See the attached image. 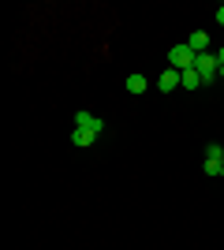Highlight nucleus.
I'll use <instances>...</instances> for the list:
<instances>
[{"instance_id":"f257e3e1","label":"nucleus","mask_w":224,"mask_h":250,"mask_svg":"<svg viewBox=\"0 0 224 250\" xmlns=\"http://www.w3.org/2000/svg\"><path fill=\"white\" fill-rule=\"evenodd\" d=\"M194 60H198V52H194L191 45H172L168 49V63L176 67V71H191Z\"/></svg>"},{"instance_id":"f03ea898","label":"nucleus","mask_w":224,"mask_h":250,"mask_svg":"<svg viewBox=\"0 0 224 250\" xmlns=\"http://www.w3.org/2000/svg\"><path fill=\"white\" fill-rule=\"evenodd\" d=\"M194 71L202 83H213L217 75H221V60H217V52H202L198 60H194Z\"/></svg>"},{"instance_id":"7ed1b4c3","label":"nucleus","mask_w":224,"mask_h":250,"mask_svg":"<svg viewBox=\"0 0 224 250\" xmlns=\"http://www.w3.org/2000/svg\"><path fill=\"white\" fill-rule=\"evenodd\" d=\"M75 127H79V131H90V135H101V131H105L101 116H94V112H75Z\"/></svg>"},{"instance_id":"20e7f679","label":"nucleus","mask_w":224,"mask_h":250,"mask_svg":"<svg viewBox=\"0 0 224 250\" xmlns=\"http://www.w3.org/2000/svg\"><path fill=\"white\" fill-rule=\"evenodd\" d=\"M221 172H224V149L209 146L205 149V176H221Z\"/></svg>"},{"instance_id":"39448f33","label":"nucleus","mask_w":224,"mask_h":250,"mask_svg":"<svg viewBox=\"0 0 224 250\" xmlns=\"http://www.w3.org/2000/svg\"><path fill=\"white\" fill-rule=\"evenodd\" d=\"M176 86H180V71H176V67H172V71H161V79H157V90H161V94H172Z\"/></svg>"},{"instance_id":"423d86ee","label":"nucleus","mask_w":224,"mask_h":250,"mask_svg":"<svg viewBox=\"0 0 224 250\" xmlns=\"http://www.w3.org/2000/svg\"><path fill=\"white\" fill-rule=\"evenodd\" d=\"M187 45H191V49L202 56V52H209V34H205V30H194L191 38H187Z\"/></svg>"},{"instance_id":"0eeeda50","label":"nucleus","mask_w":224,"mask_h":250,"mask_svg":"<svg viewBox=\"0 0 224 250\" xmlns=\"http://www.w3.org/2000/svg\"><path fill=\"white\" fill-rule=\"evenodd\" d=\"M146 75H127V94H135V97H139V94H146Z\"/></svg>"},{"instance_id":"6e6552de","label":"nucleus","mask_w":224,"mask_h":250,"mask_svg":"<svg viewBox=\"0 0 224 250\" xmlns=\"http://www.w3.org/2000/svg\"><path fill=\"white\" fill-rule=\"evenodd\" d=\"M180 86H183V90H198V86H202L198 71H194V67H191V71H180Z\"/></svg>"},{"instance_id":"1a4fd4ad","label":"nucleus","mask_w":224,"mask_h":250,"mask_svg":"<svg viewBox=\"0 0 224 250\" xmlns=\"http://www.w3.org/2000/svg\"><path fill=\"white\" fill-rule=\"evenodd\" d=\"M94 138H97V135H90V131H79V127H75V131H71V142H75V146H79V149L94 146Z\"/></svg>"},{"instance_id":"9d476101","label":"nucleus","mask_w":224,"mask_h":250,"mask_svg":"<svg viewBox=\"0 0 224 250\" xmlns=\"http://www.w3.org/2000/svg\"><path fill=\"white\" fill-rule=\"evenodd\" d=\"M217 60H221V75H224V45H217Z\"/></svg>"},{"instance_id":"9b49d317","label":"nucleus","mask_w":224,"mask_h":250,"mask_svg":"<svg viewBox=\"0 0 224 250\" xmlns=\"http://www.w3.org/2000/svg\"><path fill=\"white\" fill-rule=\"evenodd\" d=\"M217 22H221V26H224V4H221V8H217Z\"/></svg>"}]
</instances>
